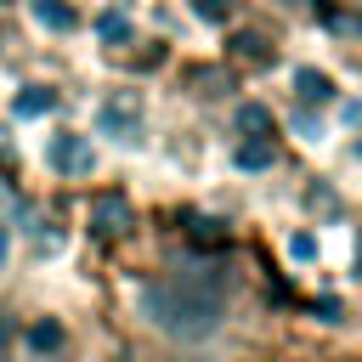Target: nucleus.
<instances>
[{"instance_id": "f03ea898", "label": "nucleus", "mask_w": 362, "mask_h": 362, "mask_svg": "<svg viewBox=\"0 0 362 362\" xmlns=\"http://www.w3.org/2000/svg\"><path fill=\"white\" fill-rule=\"evenodd\" d=\"M45 164H51L57 175H90V170H96V153H90V136H74V130H62V136H51V147H45Z\"/></svg>"}, {"instance_id": "0eeeda50", "label": "nucleus", "mask_w": 362, "mask_h": 362, "mask_svg": "<svg viewBox=\"0 0 362 362\" xmlns=\"http://www.w3.org/2000/svg\"><path fill=\"white\" fill-rule=\"evenodd\" d=\"M57 107V90H45V85H28L23 96H17V113L23 119H34V113H51Z\"/></svg>"}, {"instance_id": "1a4fd4ad", "label": "nucleus", "mask_w": 362, "mask_h": 362, "mask_svg": "<svg viewBox=\"0 0 362 362\" xmlns=\"http://www.w3.org/2000/svg\"><path fill=\"white\" fill-rule=\"evenodd\" d=\"M28 345H34L40 356H45V351H57V345H62V322H51V317H45V322H34V328H28Z\"/></svg>"}, {"instance_id": "4468645a", "label": "nucleus", "mask_w": 362, "mask_h": 362, "mask_svg": "<svg viewBox=\"0 0 362 362\" xmlns=\"http://www.w3.org/2000/svg\"><path fill=\"white\" fill-rule=\"evenodd\" d=\"M198 11H204V17H226V6H221V0H198Z\"/></svg>"}, {"instance_id": "2eb2a0df", "label": "nucleus", "mask_w": 362, "mask_h": 362, "mask_svg": "<svg viewBox=\"0 0 362 362\" xmlns=\"http://www.w3.org/2000/svg\"><path fill=\"white\" fill-rule=\"evenodd\" d=\"M6 249H11V238H6V221H0V266H6Z\"/></svg>"}, {"instance_id": "9b49d317", "label": "nucleus", "mask_w": 362, "mask_h": 362, "mask_svg": "<svg viewBox=\"0 0 362 362\" xmlns=\"http://www.w3.org/2000/svg\"><path fill=\"white\" fill-rule=\"evenodd\" d=\"M238 130H272V113L266 107H238Z\"/></svg>"}, {"instance_id": "f257e3e1", "label": "nucleus", "mask_w": 362, "mask_h": 362, "mask_svg": "<svg viewBox=\"0 0 362 362\" xmlns=\"http://www.w3.org/2000/svg\"><path fill=\"white\" fill-rule=\"evenodd\" d=\"M141 317L170 339H209L226 317V283L209 266L153 277V283H141Z\"/></svg>"}, {"instance_id": "20e7f679", "label": "nucleus", "mask_w": 362, "mask_h": 362, "mask_svg": "<svg viewBox=\"0 0 362 362\" xmlns=\"http://www.w3.org/2000/svg\"><path fill=\"white\" fill-rule=\"evenodd\" d=\"M124 226H136V215H130V204H124L119 192H107V198L90 204V232H96V238H119Z\"/></svg>"}, {"instance_id": "7ed1b4c3", "label": "nucleus", "mask_w": 362, "mask_h": 362, "mask_svg": "<svg viewBox=\"0 0 362 362\" xmlns=\"http://www.w3.org/2000/svg\"><path fill=\"white\" fill-rule=\"evenodd\" d=\"M96 130H102V136H119V141H136V130H141V102H136V90L107 96V102L96 107Z\"/></svg>"}, {"instance_id": "39448f33", "label": "nucleus", "mask_w": 362, "mask_h": 362, "mask_svg": "<svg viewBox=\"0 0 362 362\" xmlns=\"http://www.w3.org/2000/svg\"><path fill=\"white\" fill-rule=\"evenodd\" d=\"M34 23H40V28H57V34H68L79 17H74L62 0H34Z\"/></svg>"}, {"instance_id": "dca6fc26", "label": "nucleus", "mask_w": 362, "mask_h": 362, "mask_svg": "<svg viewBox=\"0 0 362 362\" xmlns=\"http://www.w3.org/2000/svg\"><path fill=\"white\" fill-rule=\"evenodd\" d=\"M0 356H6V317H0Z\"/></svg>"}, {"instance_id": "a211bd4d", "label": "nucleus", "mask_w": 362, "mask_h": 362, "mask_svg": "<svg viewBox=\"0 0 362 362\" xmlns=\"http://www.w3.org/2000/svg\"><path fill=\"white\" fill-rule=\"evenodd\" d=\"M356 158H362V141H356Z\"/></svg>"}, {"instance_id": "6e6552de", "label": "nucleus", "mask_w": 362, "mask_h": 362, "mask_svg": "<svg viewBox=\"0 0 362 362\" xmlns=\"http://www.w3.org/2000/svg\"><path fill=\"white\" fill-rule=\"evenodd\" d=\"M272 158H277L272 141H243V147H238V164H243V170H266Z\"/></svg>"}, {"instance_id": "f8f14e48", "label": "nucleus", "mask_w": 362, "mask_h": 362, "mask_svg": "<svg viewBox=\"0 0 362 362\" xmlns=\"http://www.w3.org/2000/svg\"><path fill=\"white\" fill-rule=\"evenodd\" d=\"M238 51L255 57V62H266V40H260V34H238Z\"/></svg>"}, {"instance_id": "f3484780", "label": "nucleus", "mask_w": 362, "mask_h": 362, "mask_svg": "<svg viewBox=\"0 0 362 362\" xmlns=\"http://www.w3.org/2000/svg\"><path fill=\"white\" fill-rule=\"evenodd\" d=\"M356 272H362V238H356Z\"/></svg>"}, {"instance_id": "423d86ee", "label": "nucleus", "mask_w": 362, "mask_h": 362, "mask_svg": "<svg viewBox=\"0 0 362 362\" xmlns=\"http://www.w3.org/2000/svg\"><path fill=\"white\" fill-rule=\"evenodd\" d=\"M294 85H300V96H305V102H328V96H334L328 74H317V68H300V74H294Z\"/></svg>"}, {"instance_id": "9d476101", "label": "nucleus", "mask_w": 362, "mask_h": 362, "mask_svg": "<svg viewBox=\"0 0 362 362\" xmlns=\"http://www.w3.org/2000/svg\"><path fill=\"white\" fill-rule=\"evenodd\" d=\"M96 34H102V40H113V45H119V40H124V34H130V28H124V17H119V11H102V17H96Z\"/></svg>"}, {"instance_id": "ddd939ff", "label": "nucleus", "mask_w": 362, "mask_h": 362, "mask_svg": "<svg viewBox=\"0 0 362 362\" xmlns=\"http://www.w3.org/2000/svg\"><path fill=\"white\" fill-rule=\"evenodd\" d=\"M288 255H294V260H311V255H317V238H311V232H300V238L288 243Z\"/></svg>"}]
</instances>
